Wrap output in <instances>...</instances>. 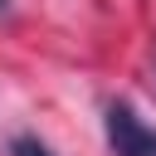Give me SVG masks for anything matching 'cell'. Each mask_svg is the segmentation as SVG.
<instances>
[{
  "label": "cell",
  "instance_id": "obj_1",
  "mask_svg": "<svg viewBox=\"0 0 156 156\" xmlns=\"http://www.w3.org/2000/svg\"><path fill=\"white\" fill-rule=\"evenodd\" d=\"M107 141L117 156H156V127H146L127 102L107 107Z\"/></svg>",
  "mask_w": 156,
  "mask_h": 156
},
{
  "label": "cell",
  "instance_id": "obj_2",
  "mask_svg": "<svg viewBox=\"0 0 156 156\" xmlns=\"http://www.w3.org/2000/svg\"><path fill=\"white\" fill-rule=\"evenodd\" d=\"M10 156H54L44 141H34V136H20L15 146H10Z\"/></svg>",
  "mask_w": 156,
  "mask_h": 156
}]
</instances>
